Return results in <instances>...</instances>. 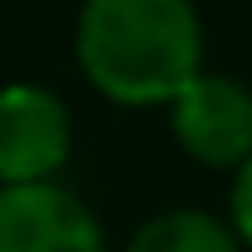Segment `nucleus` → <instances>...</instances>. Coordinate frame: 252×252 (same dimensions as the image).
Returning a JSON list of instances; mask_svg holds the SVG:
<instances>
[{"label":"nucleus","mask_w":252,"mask_h":252,"mask_svg":"<svg viewBox=\"0 0 252 252\" xmlns=\"http://www.w3.org/2000/svg\"><path fill=\"white\" fill-rule=\"evenodd\" d=\"M173 139L208 168H237L252 154V89L232 74L198 69L173 94Z\"/></svg>","instance_id":"obj_3"},{"label":"nucleus","mask_w":252,"mask_h":252,"mask_svg":"<svg viewBox=\"0 0 252 252\" xmlns=\"http://www.w3.org/2000/svg\"><path fill=\"white\" fill-rule=\"evenodd\" d=\"M0 252H109L99 213L64 183L0 188Z\"/></svg>","instance_id":"obj_4"},{"label":"nucleus","mask_w":252,"mask_h":252,"mask_svg":"<svg viewBox=\"0 0 252 252\" xmlns=\"http://www.w3.org/2000/svg\"><path fill=\"white\" fill-rule=\"evenodd\" d=\"M124 252H242V242L208 208H168L139 222Z\"/></svg>","instance_id":"obj_5"},{"label":"nucleus","mask_w":252,"mask_h":252,"mask_svg":"<svg viewBox=\"0 0 252 252\" xmlns=\"http://www.w3.org/2000/svg\"><path fill=\"white\" fill-rule=\"evenodd\" d=\"M227 213H232V218H227L232 237L252 247V154L232 168V198H227Z\"/></svg>","instance_id":"obj_6"},{"label":"nucleus","mask_w":252,"mask_h":252,"mask_svg":"<svg viewBox=\"0 0 252 252\" xmlns=\"http://www.w3.org/2000/svg\"><path fill=\"white\" fill-rule=\"evenodd\" d=\"M74 60L114 104H173L203 69V20L188 0H89L74 20Z\"/></svg>","instance_id":"obj_1"},{"label":"nucleus","mask_w":252,"mask_h":252,"mask_svg":"<svg viewBox=\"0 0 252 252\" xmlns=\"http://www.w3.org/2000/svg\"><path fill=\"white\" fill-rule=\"evenodd\" d=\"M74 149L69 104L35 79L0 84V188L55 183Z\"/></svg>","instance_id":"obj_2"}]
</instances>
